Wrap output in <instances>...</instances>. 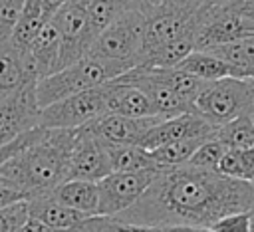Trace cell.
Masks as SVG:
<instances>
[{
    "label": "cell",
    "instance_id": "cell-22",
    "mask_svg": "<svg viewBox=\"0 0 254 232\" xmlns=\"http://www.w3.org/2000/svg\"><path fill=\"white\" fill-rule=\"evenodd\" d=\"M111 173H137L159 169L151 159L149 151L139 145H105Z\"/></svg>",
    "mask_w": 254,
    "mask_h": 232
},
{
    "label": "cell",
    "instance_id": "cell-25",
    "mask_svg": "<svg viewBox=\"0 0 254 232\" xmlns=\"http://www.w3.org/2000/svg\"><path fill=\"white\" fill-rule=\"evenodd\" d=\"M159 73V77L190 107H194L196 97L200 95V91L206 87L208 81L198 79L196 75L181 69V67H167V69H155Z\"/></svg>",
    "mask_w": 254,
    "mask_h": 232
},
{
    "label": "cell",
    "instance_id": "cell-42",
    "mask_svg": "<svg viewBox=\"0 0 254 232\" xmlns=\"http://www.w3.org/2000/svg\"><path fill=\"white\" fill-rule=\"evenodd\" d=\"M252 184H254V180H252Z\"/></svg>",
    "mask_w": 254,
    "mask_h": 232
},
{
    "label": "cell",
    "instance_id": "cell-37",
    "mask_svg": "<svg viewBox=\"0 0 254 232\" xmlns=\"http://www.w3.org/2000/svg\"><path fill=\"white\" fill-rule=\"evenodd\" d=\"M18 232H75V230H56V228H50V226H46L44 222H40L36 218H28L26 224Z\"/></svg>",
    "mask_w": 254,
    "mask_h": 232
},
{
    "label": "cell",
    "instance_id": "cell-21",
    "mask_svg": "<svg viewBox=\"0 0 254 232\" xmlns=\"http://www.w3.org/2000/svg\"><path fill=\"white\" fill-rule=\"evenodd\" d=\"M123 12H139L145 18L159 12H185L196 14L204 8L222 4L226 0H119Z\"/></svg>",
    "mask_w": 254,
    "mask_h": 232
},
{
    "label": "cell",
    "instance_id": "cell-10",
    "mask_svg": "<svg viewBox=\"0 0 254 232\" xmlns=\"http://www.w3.org/2000/svg\"><path fill=\"white\" fill-rule=\"evenodd\" d=\"M89 4L91 0H65V4L52 18V22L56 24L62 36L60 69L85 58L89 52V44H87Z\"/></svg>",
    "mask_w": 254,
    "mask_h": 232
},
{
    "label": "cell",
    "instance_id": "cell-2",
    "mask_svg": "<svg viewBox=\"0 0 254 232\" xmlns=\"http://www.w3.org/2000/svg\"><path fill=\"white\" fill-rule=\"evenodd\" d=\"M77 129H40V135L0 167V176L22 188L28 198L48 194L69 176Z\"/></svg>",
    "mask_w": 254,
    "mask_h": 232
},
{
    "label": "cell",
    "instance_id": "cell-32",
    "mask_svg": "<svg viewBox=\"0 0 254 232\" xmlns=\"http://www.w3.org/2000/svg\"><path fill=\"white\" fill-rule=\"evenodd\" d=\"M26 0H0V40L8 38L24 12Z\"/></svg>",
    "mask_w": 254,
    "mask_h": 232
},
{
    "label": "cell",
    "instance_id": "cell-24",
    "mask_svg": "<svg viewBox=\"0 0 254 232\" xmlns=\"http://www.w3.org/2000/svg\"><path fill=\"white\" fill-rule=\"evenodd\" d=\"M228 151H250L254 149V121L250 113H244L216 129L214 135Z\"/></svg>",
    "mask_w": 254,
    "mask_h": 232
},
{
    "label": "cell",
    "instance_id": "cell-41",
    "mask_svg": "<svg viewBox=\"0 0 254 232\" xmlns=\"http://www.w3.org/2000/svg\"><path fill=\"white\" fill-rule=\"evenodd\" d=\"M248 113H250V117H252V121H254V103H252V107H250V111H248Z\"/></svg>",
    "mask_w": 254,
    "mask_h": 232
},
{
    "label": "cell",
    "instance_id": "cell-26",
    "mask_svg": "<svg viewBox=\"0 0 254 232\" xmlns=\"http://www.w3.org/2000/svg\"><path fill=\"white\" fill-rule=\"evenodd\" d=\"M123 14L119 0H91L89 12H87V44L97 40L99 34H103L119 16Z\"/></svg>",
    "mask_w": 254,
    "mask_h": 232
},
{
    "label": "cell",
    "instance_id": "cell-36",
    "mask_svg": "<svg viewBox=\"0 0 254 232\" xmlns=\"http://www.w3.org/2000/svg\"><path fill=\"white\" fill-rule=\"evenodd\" d=\"M28 2H32L34 6H38V10H40L48 20H52L54 14L65 4V0H28Z\"/></svg>",
    "mask_w": 254,
    "mask_h": 232
},
{
    "label": "cell",
    "instance_id": "cell-17",
    "mask_svg": "<svg viewBox=\"0 0 254 232\" xmlns=\"http://www.w3.org/2000/svg\"><path fill=\"white\" fill-rule=\"evenodd\" d=\"M28 212L30 218H36L40 222H44L50 228L56 230H75L87 216L71 210L67 206H64L62 202H58L50 192L48 194H36L28 198Z\"/></svg>",
    "mask_w": 254,
    "mask_h": 232
},
{
    "label": "cell",
    "instance_id": "cell-30",
    "mask_svg": "<svg viewBox=\"0 0 254 232\" xmlns=\"http://www.w3.org/2000/svg\"><path fill=\"white\" fill-rule=\"evenodd\" d=\"M30 218L28 200L0 208V232H18Z\"/></svg>",
    "mask_w": 254,
    "mask_h": 232
},
{
    "label": "cell",
    "instance_id": "cell-7",
    "mask_svg": "<svg viewBox=\"0 0 254 232\" xmlns=\"http://www.w3.org/2000/svg\"><path fill=\"white\" fill-rule=\"evenodd\" d=\"M107 115L103 85L69 95L40 111V127L44 129H79Z\"/></svg>",
    "mask_w": 254,
    "mask_h": 232
},
{
    "label": "cell",
    "instance_id": "cell-14",
    "mask_svg": "<svg viewBox=\"0 0 254 232\" xmlns=\"http://www.w3.org/2000/svg\"><path fill=\"white\" fill-rule=\"evenodd\" d=\"M159 121H163V117L131 119V117L107 113L91 121L87 127L103 145H141L149 129L155 127Z\"/></svg>",
    "mask_w": 254,
    "mask_h": 232
},
{
    "label": "cell",
    "instance_id": "cell-12",
    "mask_svg": "<svg viewBox=\"0 0 254 232\" xmlns=\"http://www.w3.org/2000/svg\"><path fill=\"white\" fill-rule=\"evenodd\" d=\"M216 129L218 127L210 125L206 119H202L200 115L190 111V113H183V115L159 121L155 127L149 129V133L145 135V139L141 141L139 147H143L145 151H153L157 147H163L167 143H173V141H179V139H187V137L212 139L216 135Z\"/></svg>",
    "mask_w": 254,
    "mask_h": 232
},
{
    "label": "cell",
    "instance_id": "cell-23",
    "mask_svg": "<svg viewBox=\"0 0 254 232\" xmlns=\"http://www.w3.org/2000/svg\"><path fill=\"white\" fill-rule=\"evenodd\" d=\"M208 139L204 137H187V139H179L173 143H167L163 147H157L153 151H149L151 159L155 161V165L159 169H171V167H183L190 161V157L194 155V151Z\"/></svg>",
    "mask_w": 254,
    "mask_h": 232
},
{
    "label": "cell",
    "instance_id": "cell-31",
    "mask_svg": "<svg viewBox=\"0 0 254 232\" xmlns=\"http://www.w3.org/2000/svg\"><path fill=\"white\" fill-rule=\"evenodd\" d=\"M75 232H133V226H129L117 218H111V216L95 214V216H87L75 228Z\"/></svg>",
    "mask_w": 254,
    "mask_h": 232
},
{
    "label": "cell",
    "instance_id": "cell-5",
    "mask_svg": "<svg viewBox=\"0 0 254 232\" xmlns=\"http://www.w3.org/2000/svg\"><path fill=\"white\" fill-rule=\"evenodd\" d=\"M111 79H113V73L109 71V67L105 63H101L99 59H95L91 56H85V58L58 69L56 73L40 79L36 83L38 103L44 109L56 101H62L69 95L99 87Z\"/></svg>",
    "mask_w": 254,
    "mask_h": 232
},
{
    "label": "cell",
    "instance_id": "cell-8",
    "mask_svg": "<svg viewBox=\"0 0 254 232\" xmlns=\"http://www.w3.org/2000/svg\"><path fill=\"white\" fill-rule=\"evenodd\" d=\"M159 169L137 171V173H109L97 182L99 206L97 214L101 216H119L131 208L151 186Z\"/></svg>",
    "mask_w": 254,
    "mask_h": 232
},
{
    "label": "cell",
    "instance_id": "cell-6",
    "mask_svg": "<svg viewBox=\"0 0 254 232\" xmlns=\"http://www.w3.org/2000/svg\"><path fill=\"white\" fill-rule=\"evenodd\" d=\"M246 36H254V24L238 12L232 0L196 12L194 44L198 52H206Z\"/></svg>",
    "mask_w": 254,
    "mask_h": 232
},
{
    "label": "cell",
    "instance_id": "cell-16",
    "mask_svg": "<svg viewBox=\"0 0 254 232\" xmlns=\"http://www.w3.org/2000/svg\"><path fill=\"white\" fill-rule=\"evenodd\" d=\"M60 56H62V36L56 24L50 20L44 24L40 34L24 52V58L32 75L40 81L60 69Z\"/></svg>",
    "mask_w": 254,
    "mask_h": 232
},
{
    "label": "cell",
    "instance_id": "cell-40",
    "mask_svg": "<svg viewBox=\"0 0 254 232\" xmlns=\"http://www.w3.org/2000/svg\"><path fill=\"white\" fill-rule=\"evenodd\" d=\"M248 214H250V228H252V232H254V208H252Z\"/></svg>",
    "mask_w": 254,
    "mask_h": 232
},
{
    "label": "cell",
    "instance_id": "cell-13",
    "mask_svg": "<svg viewBox=\"0 0 254 232\" xmlns=\"http://www.w3.org/2000/svg\"><path fill=\"white\" fill-rule=\"evenodd\" d=\"M105 91V105L107 113L131 117V119H143V117H159L149 95L135 85L133 81L125 79L123 75L103 83Z\"/></svg>",
    "mask_w": 254,
    "mask_h": 232
},
{
    "label": "cell",
    "instance_id": "cell-38",
    "mask_svg": "<svg viewBox=\"0 0 254 232\" xmlns=\"http://www.w3.org/2000/svg\"><path fill=\"white\" fill-rule=\"evenodd\" d=\"M234 6L238 8V12L242 16H246L252 24H254V0H232Z\"/></svg>",
    "mask_w": 254,
    "mask_h": 232
},
{
    "label": "cell",
    "instance_id": "cell-3",
    "mask_svg": "<svg viewBox=\"0 0 254 232\" xmlns=\"http://www.w3.org/2000/svg\"><path fill=\"white\" fill-rule=\"evenodd\" d=\"M143 14L123 12L103 34L97 36L87 56L105 63L115 79L143 63Z\"/></svg>",
    "mask_w": 254,
    "mask_h": 232
},
{
    "label": "cell",
    "instance_id": "cell-18",
    "mask_svg": "<svg viewBox=\"0 0 254 232\" xmlns=\"http://www.w3.org/2000/svg\"><path fill=\"white\" fill-rule=\"evenodd\" d=\"M28 81H38L28 69L24 52H20L8 38L0 40V99L20 89Z\"/></svg>",
    "mask_w": 254,
    "mask_h": 232
},
{
    "label": "cell",
    "instance_id": "cell-1",
    "mask_svg": "<svg viewBox=\"0 0 254 232\" xmlns=\"http://www.w3.org/2000/svg\"><path fill=\"white\" fill-rule=\"evenodd\" d=\"M254 208V184L189 165L159 169L145 194L117 218L131 226L210 228L224 216Z\"/></svg>",
    "mask_w": 254,
    "mask_h": 232
},
{
    "label": "cell",
    "instance_id": "cell-33",
    "mask_svg": "<svg viewBox=\"0 0 254 232\" xmlns=\"http://www.w3.org/2000/svg\"><path fill=\"white\" fill-rule=\"evenodd\" d=\"M212 232H252L250 228V214L248 212H238L220 218L210 226Z\"/></svg>",
    "mask_w": 254,
    "mask_h": 232
},
{
    "label": "cell",
    "instance_id": "cell-35",
    "mask_svg": "<svg viewBox=\"0 0 254 232\" xmlns=\"http://www.w3.org/2000/svg\"><path fill=\"white\" fill-rule=\"evenodd\" d=\"M133 232H212V230L194 228V226H133Z\"/></svg>",
    "mask_w": 254,
    "mask_h": 232
},
{
    "label": "cell",
    "instance_id": "cell-39",
    "mask_svg": "<svg viewBox=\"0 0 254 232\" xmlns=\"http://www.w3.org/2000/svg\"><path fill=\"white\" fill-rule=\"evenodd\" d=\"M242 79H252V81H254V65L242 71Z\"/></svg>",
    "mask_w": 254,
    "mask_h": 232
},
{
    "label": "cell",
    "instance_id": "cell-20",
    "mask_svg": "<svg viewBox=\"0 0 254 232\" xmlns=\"http://www.w3.org/2000/svg\"><path fill=\"white\" fill-rule=\"evenodd\" d=\"M177 67L196 75L198 79L202 81H218V79H224V77H240L242 79V71L234 65H230L228 61L216 58L214 54L210 52H198L194 50L190 56H187Z\"/></svg>",
    "mask_w": 254,
    "mask_h": 232
},
{
    "label": "cell",
    "instance_id": "cell-19",
    "mask_svg": "<svg viewBox=\"0 0 254 232\" xmlns=\"http://www.w3.org/2000/svg\"><path fill=\"white\" fill-rule=\"evenodd\" d=\"M50 194L58 202H62L64 206H67L71 210H77L85 216H95L97 214V206H99L97 182L67 178L62 184H58Z\"/></svg>",
    "mask_w": 254,
    "mask_h": 232
},
{
    "label": "cell",
    "instance_id": "cell-34",
    "mask_svg": "<svg viewBox=\"0 0 254 232\" xmlns=\"http://www.w3.org/2000/svg\"><path fill=\"white\" fill-rule=\"evenodd\" d=\"M22 200H28V194L22 188H18L14 182L0 176V208H6L10 204L22 202Z\"/></svg>",
    "mask_w": 254,
    "mask_h": 232
},
{
    "label": "cell",
    "instance_id": "cell-29",
    "mask_svg": "<svg viewBox=\"0 0 254 232\" xmlns=\"http://www.w3.org/2000/svg\"><path fill=\"white\" fill-rule=\"evenodd\" d=\"M226 151L228 149L216 137H212V139L204 141L194 151V155L190 157V161L187 165L192 167V169H202V171H218V165H220Z\"/></svg>",
    "mask_w": 254,
    "mask_h": 232
},
{
    "label": "cell",
    "instance_id": "cell-28",
    "mask_svg": "<svg viewBox=\"0 0 254 232\" xmlns=\"http://www.w3.org/2000/svg\"><path fill=\"white\" fill-rule=\"evenodd\" d=\"M216 173H220L228 178L252 182L254 180V149H250V151H226Z\"/></svg>",
    "mask_w": 254,
    "mask_h": 232
},
{
    "label": "cell",
    "instance_id": "cell-9",
    "mask_svg": "<svg viewBox=\"0 0 254 232\" xmlns=\"http://www.w3.org/2000/svg\"><path fill=\"white\" fill-rule=\"evenodd\" d=\"M36 83L28 81L0 99V147L38 127L42 107L38 103Z\"/></svg>",
    "mask_w": 254,
    "mask_h": 232
},
{
    "label": "cell",
    "instance_id": "cell-4",
    "mask_svg": "<svg viewBox=\"0 0 254 232\" xmlns=\"http://www.w3.org/2000/svg\"><path fill=\"white\" fill-rule=\"evenodd\" d=\"M254 103V81L240 77H224L206 83L194 101V113L210 125L220 127L250 111Z\"/></svg>",
    "mask_w": 254,
    "mask_h": 232
},
{
    "label": "cell",
    "instance_id": "cell-27",
    "mask_svg": "<svg viewBox=\"0 0 254 232\" xmlns=\"http://www.w3.org/2000/svg\"><path fill=\"white\" fill-rule=\"evenodd\" d=\"M206 52L214 54L216 58H220V59L228 61L230 65L238 67L240 71H244L254 65V36H246L242 40L222 44V46H216Z\"/></svg>",
    "mask_w": 254,
    "mask_h": 232
},
{
    "label": "cell",
    "instance_id": "cell-11",
    "mask_svg": "<svg viewBox=\"0 0 254 232\" xmlns=\"http://www.w3.org/2000/svg\"><path fill=\"white\" fill-rule=\"evenodd\" d=\"M109 173H111V165H109L105 145L91 133V129L87 125L79 127L77 135H75L73 149H71L67 178L99 182Z\"/></svg>",
    "mask_w": 254,
    "mask_h": 232
},
{
    "label": "cell",
    "instance_id": "cell-15",
    "mask_svg": "<svg viewBox=\"0 0 254 232\" xmlns=\"http://www.w3.org/2000/svg\"><path fill=\"white\" fill-rule=\"evenodd\" d=\"M194 28H196V14L159 12V14H153L149 18H145V28H143V61H145V58L151 52L167 46L169 42L177 40L179 36H183L185 32L194 30Z\"/></svg>",
    "mask_w": 254,
    "mask_h": 232
}]
</instances>
